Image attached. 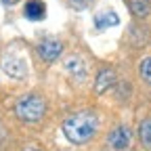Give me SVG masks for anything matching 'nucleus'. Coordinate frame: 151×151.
<instances>
[{"label": "nucleus", "mask_w": 151, "mask_h": 151, "mask_svg": "<svg viewBox=\"0 0 151 151\" xmlns=\"http://www.w3.org/2000/svg\"><path fill=\"white\" fill-rule=\"evenodd\" d=\"M97 128H99V118L92 111H78L63 122V134L67 137L69 143L84 145L94 137Z\"/></svg>", "instance_id": "nucleus-1"}, {"label": "nucleus", "mask_w": 151, "mask_h": 151, "mask_svg": "<svg viewBox=\"0 0 151 151\" xmlns=\"http://www.w3.org/2000/svg\"><path fill=\"white\" fill-rule=\"evenodd\" d=\"M15 113L19 120L23 122H38L42 120V116L46 113V101L36 92H29L25 97H21L15 105Z\"/></svg>", "instance_id": "nucleus-2"}, {"label": "nucleus", "mask_w": 151, "mask_h": 151, "mask_svg": "<svg viewBox=\"0 0 151 151\" xmlns=\"http://www.w3.org/2000/svg\"><path fill=\"white\" fill-rule=\"evenodd\" d=\"M132 143V130L128 126H116L111 132H109V137H107V145L113 149V151H126Z\"/></svg>", "instance_id": "nucleus-3"}, {"label": "nucleus", "mask_w": 151, "mask_h": 151, "mask_svg": "<svg viewBox=\"0 0 151 151\" xmlns=\"http://www.w3.org/2000/svg\"><path fill=\"white\" fill-rule=\"evenodd\" d=\"M38 52H40V57L44 61H55L59 59L61 52H63V44L59 40H52V38H46V40H42L40 44H38Z\"/></svg>", "instance_id": "nucleus-4"}, {"label": "nucleus", "mask_w": 151, "mask_h": 151, "mask_svg": "<svg viewBox=\"0 0 151 151\" xmlns=\"http://www.w3.org/2000/svg\"><path fill=\"white\" fill-rule=\"evenodd\" d=\"M118 82V73L113 67H103L99 73H97V80H94V90L99 94H103L105 90H109L113 84Z\"/></svg>", "instance_id": "nucleus-5"}, {"label": "nucleus", "mask_w": 151, "mask_h": 151, "mask_svg": "<svg viewBox=\"0 0 151 151\" xmlns=\"http://www.w3.org/2000/svg\"><path fill=\"white\" fill-rule=\"evenodd\" d=\"M23 13H25L27 19H32V21H40V19L46 17V4L42 0H27Z\"/></svg>", "instance_id": "nucleus-6"}, {"label": "nucleus", "mask_w": 151, "mask_h": 151, "mask_svg": "<svg viewBox=\"0 0 151 151\" xmlns=\"http://www.w3.org/2000/svg\"><path fill=\"white\" fill-rule=\"evenodd\" d=\"M128 9H130L132 17L145 19L151 13V0H128Z\"/></svg>", "instance_id": "nucleus-7"}, {"label": "nucleus", "mask_w": 151, "mask_h": 151, "mask_svg": "<svg viewBox=\"0 0 151 151\" xmlns=\"http://www.w3.org/2000/svg\"><path fill=\"white\" fill-rule=\"evenodd\" d=\"M65 69L71 76H76V78H84L86 71H88V67L84 65V61L80 57H69V59H65Z\"/></svg>", "instance_id": "nucleus-8"}, {"label": "nucleus", "mask_w": 151, "mask_h": 151, "mask_svg": "<svg viewBox=\"0 0 151 151\" xmlns=\"http://www.w3.org/2000/svg\"><path fill=\"white\" fill-rule=\"evenodd\" d=\"M139 143L145 151H151V118L143 120L139 126Z\"/></svg>", "instance_id": "nucleus-9"}, {"label": "nucleus", "mask_w": 151, "mask_h": 151, "mask_svg": "<svg viewBox=\"0 0 151 151\" xmlns=\"http://www.w3.org/2000/svg\"><path fill=\"white\" fill-rule=\"evenodd\" d=\"M4 71L11 76V78H23L25 76V65L19 59H15V57H9L4 61Z\"/></svg>", "instance_id": "nucleus-10"}, {"label": "nucleus", "mask_w": 151, "mask_h": 151, "mask_svg": "<svg viewBox=\"0 0 151 151\" xmlns=\"http://www.w3.org/2000/svg\"><path fill=\"white\" fill-rule=\"evenodd\" d=\"M94 23H97L99 29H103V27H111V25H118V23H120V17L113 13V11H105L103 15H97Z\"/></svg>", "instance_id": "nucleus-11"}, {"label": "nucleus", "mask_w": 151, "mask_h": 151, "mask_svg": "<svg viewBox=\"0 0 151 151\" xmlns=\"http://www.w3.org/2000/svg\"><path fill=\"white\" fill-rule=\"evenodd\" d=\"M139 76L145 84L151 86V57H143L139 63Z\"/></svg>", "instance_id": "nucleus-12"}, {"label": "nucleus", "mask_w": 151, "mask_h": 151, "mask_svg": "<svg viewBox=\"0 0 151 151\" xmlns=\"http://www.w3.org/2000/svg\"><path fill=\"white\" fill-rule=\"evenodd\" d=\"M0 2H2V4H15L17 0H0Z\"/></svg>", "instance_id": "nucleus-13"}, {"label": "nucleus", "mask_w": 151, "mask_h": 151, "mask_svg": "<svg viewBox=\"0 0 151 151\" xmlns=\"http://www.w3.org/2000/svg\"><path fill=\"white\" fill-rule=\"evenodd\" d=\"M25 151H40V149H34V147H29V149H25Z\"/></svg>", "instance_id": "nucleus-14"}]
</instances>
